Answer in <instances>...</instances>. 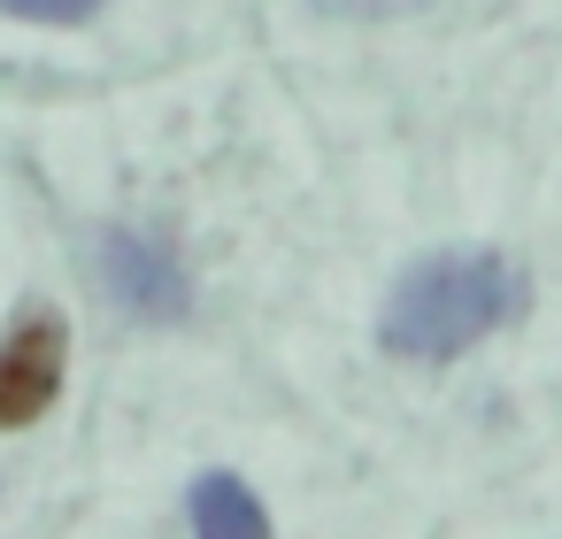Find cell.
I'll list each match as a JSON object with an SVG mask.
<instances>
[{"label":"cell","mask_w":562,"mask_h":539,"mask_svg":"<svg viewBox=\"0 0 562 539\" xmlns=\"http://www.w3.org/2000/svg\"><path fill=\"white\" fill-rule=\"evenodd\" d=\"M186 524H193V539H278V531H270V508H262L255 485L232 478V470L193 478V493H186Z\"/></svg>","instance_id":"cell-4"},{"label":"cell","mask_w":562,"mask_h":539,"mask_svg":"<svg viewBox=\"0 0 562 539\" xmlns=\"http://www.w3.org/2000/svg\"><path fill=\"white\" fill-rule=\"evenodd\" d=\"M63 362H70L63 316H47V308L16 316V332L0 339V431H32V424L55 408Z\"/></svg>","instance_id":"cell-3"},{"label":"cell","mask_w":562,"mask_h":539,"mask_svg":"<svg viewBox=\"0 0 562 539\" xmlns=\"http://www.w3.org/2000/svg\"><path fill=\"white\" fill-rule=\"evenodd\" d=\"M0 16H24V24H93L101 0H0Z\"/></svg>","instance_id":"cell-6"},{"label":"cell","mask_w":562,"mask_h":539,"mask_svg":"<svg viewBox=\"0 0 562 539\" xmlns=\"http://www.w3.org/2000/svg\"><path fill=\"white\" fill-rule=\"evenodd\" d=\"M524 316V270L501 247H447L401 270L378 308V347L401 362H454Z\"/></svg>","instance_id":"cell-1"},{"label":"cell","mask_w":562,"mask_h":539,"mask_svg":"<svg viewBox=\"0 0 562 539\" xmlns=\"http://www.w3.org/2000/svg\"><path fill=\"white\" fill-rule=\"evenodd\" d=\"M308 9L331 16V24H401V16L439 9V0H308Z\"/></svg>","instance_id":"cell-5"},{"label":"cell","mask_w":562,"mask_h":539,"mask_svg":"<svg viewBox=\"0 0 562 539\" xmlns=\"http://www.w3.org/2000/svg\"><path fill=\"white\" fill-rule=\"evenodd\" d=\"M101 285L139 324H186L193 316V278H186L178 247L155 239V232H139V224L101 232Z\"/></svg>","instance_id":"cell-2"}]
</instances>
